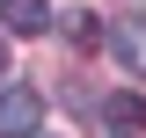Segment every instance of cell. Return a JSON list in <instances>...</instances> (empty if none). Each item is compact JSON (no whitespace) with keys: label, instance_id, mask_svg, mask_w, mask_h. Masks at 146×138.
I'll return each instance as SVG.
<instances>
[{"label":"cell","instance_id":"cell-1","mask_svg":"<svg viewBox=\"0 0 146 138\" xmlns=\"http://www.w3.org/2000/svg\"><path fill=\"white\" fill-rule=\"evenodd\" d=\"M44 124V95L36 87H0V138H36Z\"/></svg>","mask_w":146,"mask_h":138},{"label":"cell","instance_id":"cell-2","mask_svg":"<svg viewBox=\"0 0 146 138\" xmlns=\"http://www.w3.org/2000/svg\"><path fill=\"white\" fill-rule=\"evenodd\" d=\"M110 44V58L131 73V80H146V15H131V22H117V29L102 36Z\"/></svg>","mask_w":146,"mask_h":138},{"label":"cell","instance_id":"cell-3","mask_svg":"<svg viewBox=\"0 0 146 138\" xmlns=\"http://www.w3.org/2000/svg\"><path fill=\"white\" fill-rule=\"evenodd\" d=\"M0 29L44 36V29H51V0H0Z\"/></svg>","mask_w":146,"mask_h":138},{"label":"cell","instance_id":"cell-4","mask_svg":"<svg viewBox=\"0 0 146 138\" xmlns=\"http://www.w3.org/2000/svg\"><path fill=\"white\" fill-rule=\"evenodd\" d=\"M58 36H66L73 51H95V44H102V15H95V7H73V15L58 22Z\"/></svg>","mask_w":146,"mask_h":138},{"label":"cell","instance_id":"cell-5","mask_svg":"<svg viewBox=\"0 0 146 138\" xmlns=\"http://www.w3.org/2000/svg\"><path fill=\"white\" fill-rule=\"evenodd\" d=\"M110 131H117V138H131V131H146V102L131 95V87L117 95V102H110Z\"/></svg>","mask_w":146,"mask_h":138},{"label":"cell","instance_id":"cell-6","mask_svg":"<svg viewBox=\"0 0 146 138\" xmlns=\"http://www.w3.org/2000/svg\"><path fill=\"white\" fill-rule=\"evenodd\" d=\"M0 80H7V36H0Z\"/></svg>","mask_w":146,"mask_h":138}]
</instances>
